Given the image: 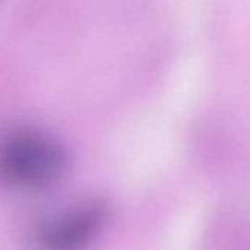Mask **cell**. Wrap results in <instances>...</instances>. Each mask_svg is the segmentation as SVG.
<instances>
[{
	"label": "cell",
	"instance_id": "obj_1",
	"mask_svg": "<svg viewBox=\"0 0 250 250\" xmlns=\"http://www.w3.org/2000/svg\"><path fill=\"white\" fill-rule=\"evenodd\" d=\"M66 152L51 138L38 132H19L0 145V177L21 189H44L64 173Z\"/></svg>",
	"mask_w": 250,
	"mask_h": 250
},
{
	"label": "cell",
	"instance_id": "obj_2",
	"mask_svg": "<svg viewBox=\"0 0 250 250\" xmlns=\"http://www.w3.org/2000/svg\"><path fill=\"white\" fill-rule=\"evenodd\" d=\"M104 217L100 204L75 207L50 221L40 234L44 250H81L98 230Z\"/></svg>",
	"mask_w": 250,
	"mask_h": 250
}]
</instances>
